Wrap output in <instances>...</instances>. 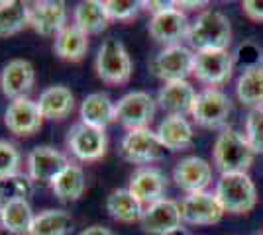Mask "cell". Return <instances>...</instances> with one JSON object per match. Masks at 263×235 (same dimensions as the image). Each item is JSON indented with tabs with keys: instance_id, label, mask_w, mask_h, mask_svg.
I'll return each mask as SVG.
<instances>
[{
	"instance_id": "9a60e30c",
	"label": "cell",
	"mask_w": 263,
	"mask_h": 235,
	"mask_svg": "<svg viewBox=\"0 0 263 235\" xmlns=\"http://www.w3.org/2000/svg\"><path fill=\"white\" fill-rule=\"evenodd\" d=\"M177 4V2H175ZM149 35L155 41L167 45H177L181 44V39H185L191 30V24L186 14L181 8H171L161 14H155L149 20Z\"/></svg>"
},
{
	"instance_id": "f546056e",
	"label": "cell",
	"mask_w": 263,
	"mask_h": 235,
	"mask_svg": "<svg viewBox=\"0 0 263 235\" xmlns=\"http://www.w3.org/2000/svg\"><path fill=\"white\" fill-rule=\"evenodd\" d=\"M30 26V6L20 0L0 2V37H8Z\"/></svg>"
},
{
	"instance_id": "8d00e7d4",
	"label": "cell",
	"mask_w": 263,
	"mask_h": 235,
	"mask_svg": "<svg viewBox=\"0 0 263 235\" xmlns=\"http://www.w3.org/2000/svg\"><path fill=\"white\" fill-rule=\"evenodd\" d=\"M243 14L253 22H263V0H246L241 2Z\"/></svg>"
},
{
	"instance_id": "1f68e13d",
	"label": "cell",
	"mask_w": 263,
	"mask_h": 235,
	"mask_svg": "<svg viewBox=\"0 0 263 235\" xmlns=\"http://www.w3.org/2000/svg\"><path fill=\"white\" fill-rule=\"evenodd\" d=\"M33 192V180L30 175L24 173H14L10 177L0 179V200L12 202V200H28Z\"/></svg>"
},
{
	"instance_id": "cb8c5ba5",
	"label": "cell",
	"mask_w": 263,
	"mask_h": 235,
	"mask_svg": "<svg viewBox=\"0 0 263 235\" xmlns=\"http://www.w3.org/2000/svg\"><path fill=\"white\" fill-rule=\"evenodd\" d=\"M55 55L63 61H71V63H77L83 57L87 55L88 51V35L79 30L75 24H67L65 28L55 35V44H53Z\"/></svg>"
},
{
	"instance_id": "277c9868",
	"label": "cell",
	"mask_w": 263,
	"mask_h": 235,
	"mask_svg": "<svg viewBox=\"0 0 263 235\" xmlns=\"http://www.w3.org/2000/svg\"><path fill=\"white\" fill-rule=\"evenodd\" d=\"M95 69L100 80L108 84H124L130 80L134 65H132V57L124 44L114 37H108L99 47Z\"/></svg>"
},
{
	"instance_id": "603a6c76",
	"label": "cell",
	"mask_w": 263,
	"mask_h": 235,
	"mask_svg": "<svg viewBox=\"0 0 263 235\" xmlns=\"http://www.w3.org/2000/svg\"><path fill=\"white\" fill-rule=\"evenodd\" d=\"M37 108L47 120H63L75 108V94L63 84L49 87L40 94Z\"/></svg>"
},
{
	"instance_id": "44dd1931",
	"label": "cell",
	"mask_w": 263,
	"mask_h": 235,
	"mask_svg": "<svg viewBox=\"0 0 263 235\" xmlns=\"http://www.w3.org/2000/svg\"><path fill=\"white\" fill-rule=\"evenodd\" d=\"M155 134L167 151H185L195 141L193 125L186 122L185 116H167Z\"/></svg>"
},
{
	"instance_id": "484cf974",
	"label": "cell",
	"mask_w": 263,
	"mask_h": 235,
	"mask_svg": "<svg viewBox=\"0 0 263 235\" xmlns=\"http://www.w3.org/2000/svg\"><path fill=\"white\" fill-rule=\"evenodd\" d=\"M110 18L104 8V2L99 0H83L75 6L73 12V24L79 30H83L87 35L100 34L102 30H106Z\"/></svg>"
},
{
	"instance_id": "ffe728a7",
	"label": "cell",
	"mask_w": 263,
	"mask_h": 235,
	"mask_svg": "<svg viewBox=\"0 0 263 235\" xmlns=\"http://www.w3.org/2000/svg\"><path fill=\"white\" fill-rule=\"evenodd\" d=\"M197 94L198 92L189 80H175V82H165L161 87L157 102L165 112H169V116H185L193 110Z\"/></svg>"
},
{
	"instance_id": "5bb4252c",
	"label": "cell",
	"mask_w": 263,
	"mask_h": 235,
	"mask_svg": "<svg viewBox=\"0 0 263 235\" xmlns=\"http://www.w3.org/2000/svg\"><path fill=\"white\" fill-rule=\"evenodd\" d=\"M35 82V69L26 59H12L0 73V90L6 98H28V92Z\"/></svg>"
},
{
	"instance_id": "d6986e66",
	"label": "cell",
	"mask_w": 263,
	"mask_h": 235,
	"mask_svg": "<svg viewBox=\"0 0 263 235\" xmlns=\"http://www.w3.org/2000/svg\"><path fill=\"white\" fill-rule=\"evenodd\" d=\"M128 190L142 204L149 206V204L163 198L165 190H167V179L159 168L142 167L132 175Z\"/></svg>"
},
{
	"instance_id": "7a4b0ae2",
	"label": "cell",
	"mask_w": 263,
	"mask_h": 235,
	"mask_svg": "<svg viewBox=\"0 0 263 235\" xmlns=\"http://www.w3.org/2000/svg\"><path fill=\"white\" fill-rule=\"evenodd\" d=\"M253 149L250 147L246 135L236 132V130H222L214 141L212 149V159L214 165L222 175L230 173H248V168L253 163Z\"/></svg>"
},
{
	"instance_id": "6da1fadb",
	"label": "cell",
	"mask_w": 263,
	"mask_h": 235,
	"mask_svg": "<svg viewBox=\"0 0 263 235\" xmlns=\"http://www.w3.org/2000/svg\"><path fill=\"white\" fill-rule=\"evenodd\" d=\"M186 39L197 51L228 49L232 44V24L224 12L209 8L200 12L197 20L191 24Z\"/></svg>"
},
{
	"instance_id": "ba28073f",
	"label": "cell",
	"mask_w": 263,
	"mask_h": 235,
	"mask_svg": "<svg viewBox=\"0 0 263 235\" xmlns=\"http://www.w3.org/2000/svg\"><path fill=\"white\" fill-rule=\"evenodd\" d=\"M232 112V102L230 98L222 92L220 89H204L198 92L191 116L193 120L209 130H216L222 127L228 122V116Z\"/></svg>"
},
{
	"instance_id": "9c48e42d",
	"label": "cell",
	"mask_w": 263,
	"mask_h": 235,
	"mask_svg": "<svg viewBox=\"0 0 263 235\" xmlns=\"http://www.w3.org/2000/svg\"><path fill=\"white\" fill-rule=\"evenodd\" d=\"M155 114V100L149 92L134 90L124 94L116 102V120L130 130H142L149 127Z\"/></svg>"
},
{
	"instance_id": "30bf717a",
	"label": "cell",
	"mask_w": 263,
	"mask_h": 235,
	"mask_svg": "<svg viewBox=\"0 0 263 235\" xmlns=\"http://www.w3.org/2000/svg\"><path fill=\"white\" fill-rule=\"evenodd\" d=\"M106 145H108V141H106L104 130L92 127L83 122L75 123L67 134V147L83 163L102 159L106 153Z\"/></svg>"
},
{
	"instance_id": "ab89813d",
	"label": "cell",
	"mask_w": 263,
	"mask_h": 235,
	"mask_svg": "<svg viewBox=\"0 0 263 235\" xmlns=\"http://www.w3.org/2000/svg\"><path fill=\"white\" fill-rule=\"evenodd\" d=\"M79 235H116L108 227H102V225H90L87 229H83Z\"/></svg>"
},
{
	"instance_id": "5b68a950",
	"label": "cell",
	"mask_w": 263,
	"mask_h": 235,
	"mask_svg": "<svg viewBox=\"0 0 263 235\" xmlns=\"http://www.w3.org/2000/svg\"><path fill=\"white\" fill-rule=\"evenodd\" d=\"M193 67H195V51L181 44L163 47L149 63V71L163 82L186 80L189 75H193Z\"/></svg>"
},
{
	"instance_id": "4fadbf2b",
	"label": "cell",
	"mask_w": 263,
	"mask_h": 235,
	"mask_svg": "<svg viewBox=\"0 0 263 235\" xmlns=\"http://www.w3.org/2000/svg\"><path fill=\"white\" fill-rule=\"evenodd\" d=\"M28 175L35 182H47L51 184L71 163L61 151L55 147L40 145L30 151L28 155Z\"/></svg>"
},
{
	"instance_id": "7c38bea8",
	"label": "cell",
	"mask_w": 263,
	"mask_h": 235,
	"mask_svg": "<svg viewBox=\"0 0 263 235\" xmlns=\"http://www.w3.org/2000/svg\"><path fill=\"white\" fill-rule=\"evenodd\" d=\"M142 227L145 233L152 235H167L175 231L183 224L181 206L175 200L161 198L149 206L143 208L142 213Z\"/></svg>"
},
{
	"instance_id": "f35d334b",
	"label": "cell",
	"mask_w": 263,
	"mask_h": 235,
	"mask_svg": "<svg viewBox=\"0 0 263 235\" xmlns=\"http://www.w3.org/2000/svg\"><path fill=\"white\" fill-rule=\"evenodd\" d=\"M209 6V2L204 0H177V8H189V10H197V8H204Z\"/></svg>"
},
{
	"instance_id": "4316f807",
	"label": "cell",
	"mask_w": 263,
	"mask_h": 235,
	"mask_svg": "<svg viewBox=\"0 0 263 235\" xmlns=\"http://www.w3.org/2000/svg\"><path fill=\"white\" fill-rule=\"evenodd\" d=\"M238 100L250 110L263 108V67H253L243 71L236 84Z\"/></svg>"
},
{
	"instance_id": "8fae6325",
	"label": "cell",
	"mask_w": 263,
	"mask_h": 235,
	"mask_svg": "<svg viewBox=\"0 0 263 235\" xmlns=\"http://www.w3.org/2000/svg\"><path fill=\"white\" fill-rule=\"evenodd\" d=\"M224 213L226 212L222 210L214 192H191L181 202L183 222L191 225H214L222 220Z\"/></svg>"
},
{
	"instance_id": "74e56055",
	"label": "cell",
	"mask_w": 263,
	"mask_h": 235,
	"mask_svg": "<svg viewBox=\"0 0 263 235\" xmlns=\"http://www.w3.org/2000/svg\"><path fill=\"white\" fill-rule=\"evenodd\" d=\"M177 4L175 2H171V0H145L142 2V8L147 12H152V14H161V12H167L171 10V8H175Z\"/></svg>"
},
{
	"instance_id": "e575fe53",
	"label": "cell",
	"mask_w": 263,
	"mask_h": 235,
	"mask_svg": "<svg viewBox=\"0 0 263 235\" xmlns=\"http://www.w3.org/2000/svg\"><path fill=\"white\" fill-rule=\"evenodd\" d=\"M20 159H22L20 151L16 149L14 143L6 141V139H0V179L18 173Z\"/></svg>"
},
{
	"instance_id": "7bdbcfd3",
	"label": "cell",
	"mask_w": 263,
	"mask_h": 235,
	"mask_svg": "<svg viewBox=\"0 0 263 235\" xmlns=\"http://www.w3.org/2000/svg\"><path fill=\"white\" fill-rule=\"evenodd\" d=\"M261 67H263V63H261Z\"/></svg>"
},
{
	"instance_id": "52a82bcc",
	"label": "cell",
	"mask_w": 263,
	"mask_h": 235,
	"mask_svg": "<svg viewBox=\"0 0 263 235\" xmlns=\"http://www.w3.org/2000/svg\"><path fill=\"white\" fill-rule=\"evenodd\" d=\"M163 143L159 141V137L149 127H142V130H130L124 135L120 143L122 157L134 163V165H149V163H157L165 157Z\"/></svg>"
},
{
	"instance_id": "2e32d148",
	"label": "cell",
	"mask_w": 263,
	"mask_h": 235,
	"mask_svg": "<svg viewBox=\"0 0 263 235\" xmlns=\"http://www.w3.org/2000/svg\"><path fill=\"white\" fill-rule=\"evenodd\" d=\"M44 122V116L37 108V102L30 100V98H18L12 100L4 112V123L14 135L20 137H28L40 132Z\"/></svg>"
},
{
	"instance_id": "f1b7e54d",
	"label": "cell",
	"mask_w": 263,
	"mask_h": 235,
	"mask_svg": "<svg viewBox=\"0 0 263 235\" xmlns=\"http://www.w3.org/2000/svg\"><path fill=\"white\" fill-rule=\"evenodd\" d=\"M51 190L53 194L63 202H73L79 200L85 190H87V179L83 168L77 165H69V167L51 182Z\"/></svg>"
},
{
	"instance_id": "d6a6232c",
	"label": "cell",
	"mask_w": 263,
	"mask_h": 235,
	"mask_svg": "<svg viewBox=\"0 0 263 235\" xmlns=\"http://www.w3.org/2000/svg\"><path fill=\"white\" fill-rule=\"evenodd\" d=\"M246 139L253 153L263 155V108L257 110H250L248 118H246Z\"/></svg>"
},
{
	"instance_id": "ac0fdd59",
	"label": "cell",
	"mask_w": 263,
	"mask_h": 235,
	"mask_svg": "<svg viewBox=\"0 0 263 235\" xmlns=\"http://www.w3.org/2000/svg\"><path fill=\"white\" fill-rule=\"evenodd\" d=\"M30 26L44 37L57 35L67 26V8L59 0H42L30 6Z\"/></svg>"
},
{
	"instance_id": "d590c367",
	"label": "cell",
	"mask_w": 263,
	"mask_h": 235,
	"mask_svg": "<svg viewBox=\"0 0 263 235\" xmlns=\"http://www.w3.org/2000/svg\"><path fill=\"white\" fill-rule=\"evenodd\" d=\"M234 63L243 67V71L259 67V63H263V53L259 45L253 41H243L234 53Z\"/></svg>"
},
{
	"instance_id": "3957f363",
	"label": "cell",
	"mask_w": 263,
	"mask_h": 235,
	"mask_svg": "<svg viewBox=\"0 0 263 235\" xmlns=\"http://www.w3.org/2000/svg\"><path fill=\"white\" fill-rule=\"evenodd\" d=\"M216 198L222 210L228 213H250L257 204V188L248 173L222 175L216 182Z\"/></svg>"
},
{
	"instance_id": "4dcf8cb0",
	"label": "cell",
	"mask_w": 263,
	"mask_h": 235,
	"mask_svg": "<svg viewBox=\"0 0 263 235\" xmlns=\"http://www.w3.org/2000/svg\"><path fill=\"white\" fill-rule=\"evenodd\" d=\"M73 227V218L65 210H44L35 213L28 235H67Z\"/></svg>"
},
{
	"instance_id": "836d02e7",
	"label": "cell",
	"mask_w": 263,
	"mask_h": 235,
	"mask_svg": "<svg viewBox=\"0 0 263 235\" xmlns=\"http://www.w3.org/2000/svg\"><path fill=\"white\" fill-rule=\"evenodd\" d=\"M104 8L110 20H118V22H128L132 18H136L142 10V2L136 0H106Z\"/></svg>"
},
{
	"instance_id": "b9f144b4",
	"label": "cell",
	"mask_w": 263,
	"mask_h": 235,
	"mask_svg": "<svg viewBox=\"0 0 263 235\" xmlns=\"http://www.w3.org/2000/svg\"><path fill=\"white\" fill-rule=\"evenodd\" d=\"M2 210H4V202L0 200V220H2Z\"/></svg>"
},
{
	"instance_id": "60d3db41",
	"label": "cell",
	"mask_w": 263,
	"mask_h": 235,
	"mask_svg": "<svg viewBox=\"0 0 263 235\" xmlns=\"http://www.w3.org/2000/svg\"><path fill=\"white\" fill-rule=\"evenodd\" d=\"M167 235H189V231H186L185 227H179V229H175V231H171V233Z\"/></svg>"
},
{
	"instance_id": "e0dca14e",
	"label": "cell",
	"mask_w": 263,
	"mask_h": 235,
	"mask_svg": "<svg viewBox=\"0 0 263 235\" xmlns=\"http://www.w3.org/2000/svg\"><path fill=\"white\" fill-rule=\"evenodd\" d=\"M173 180L186 194L202 192L206 190L209 184L212 182V167L202 157H185L173 168Z\"/></svg>"
},
{
	"instance_id": "83f0119b",
	"label": "cell",
	"mask_w": 263,
	"mask_h": 235,
	"mask_svg": "<svg viewBox=\"0 0 263 235\" xmlns=\"http://www.w3.org/2000/svg\"><path fill=\"white\" fill-rule=\"evenodd\" d=\"M35 213L32 212V206L28 200H12L4 204L0 225L14 235H28L32 229Z\"/></svg>"
},
{
	"instance_id": "d4e9b609",
	"label": "cell",
	"mask_w": 263,
	"mask_h": 235,
	"mask_svg": "<svg viewBox=\"0 0 263 235\" xmlns=\"http://www.w3.org/2000/svg\"><path fill=\"white\" fill-rule=\"evenodd\" d=\"M106 210L112 220H116L120 224H134V222L142 220L143 204L128 188H118L108 194Z\"/></svg>"
},
{
	"instance_id": "7402d4cb",
	"label": "cell",
	"mask_w": 263,
	"mask_h": 235,
	"mask_svg": "<svg viewBox=\"0 0 263 235\" xmlns=\"http://www.w3.org/2000/svg\"><path fill=\"white\" fill-rule=\"evenodd\" d=\"M81 122L104 130L110 123L116 120V104L110 100L108 94L104 92H92L88 94L85 100L81 102Z\"/></svg>"
},
{
	"instance_id": "8992f818",
	"label": "cell",
	"mask_w": 263,
	"mask_h": 235,
	"mask_svg": "<svg viewBox=\"0 0 263 235\" xmlns=\"http://www.w3.org/2000/svg\"><path fill=\"white\" fill-rule=\"evenodd\" d=\"M236 67L234 55L228 49H212V51H197L193 75L206 84L209 89H216L226 84L232 78V71Z\"/></svg>"
}]
</instances>
